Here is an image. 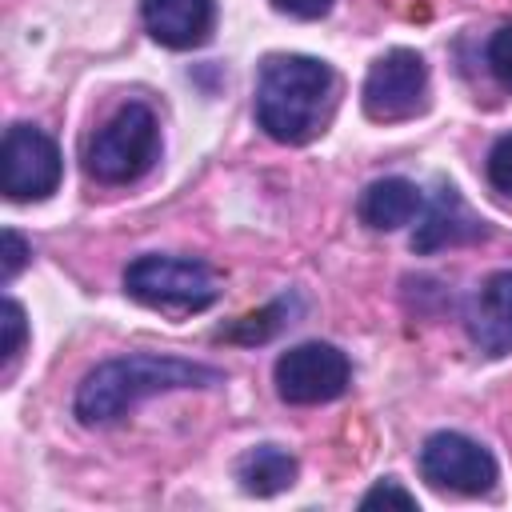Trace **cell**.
<instances>
[{
    "label": "cell",
    "instance_id": "obj_1",
    "mask_svg": "<svg viewBox=\"0 0 512 512\" xmlns=\"http://www.w3.org/2000/svg\"><path fill=\"white\" fill-rule=\"evenodd\" d=\"M220 380H224L220 368H208V364H196V360L132 352V356H120V360L96 364L80 380L72 408L84 424H108V420L124 416L128 408H136L148 396L176 392V388H212Z\"/></svg>",
    "mask_w": 512,
    "mask_h": 512
},
{
    "label": "cell",
    "instance_id": "obj_2",
    "mask_svg": "<svg viewBox=\"0 0 512 512\" xmlns=\"http://www.w3.org/2000/svg\"><path fill=\"white\" fill-rule=\"evenodd\" d=\"M336 104V72L316 56H268L256 80V120L276 144H308Z\"/></svg>",
    "mask_w": 512,
    "mask_h": 512
},
{
    "label": "cell",
    "instance_id": "obj_3",
    "mask_svg": "<svg viewBox=\"0 0 512 512\" xmlns=\"http://www.w3.org/2000/svg\"><path fill=\"white\" fill-rule=\"evenodd\" d=\"M156 148H160V128L152 108L140 100H128L96 128V136L88 140L84 164L100 184H128L152 168Z\"/></svg>",
    "mask_w": 512,
    "mask_h": 512
},
{
    "label": "cell",
    "instance_id": "obj_4",
    "mask_svg": "<svg viewBox=\"0 0 512 512\" xmlns=\"http://www.w3.org/2000/svg\"><path fill=\"white\" fill-rule=\"evenodd\" d=\"M124 292L148 308L200 312L220 296V284L208 264L188 256H140L124 272Z\"/></svg>",
    "mask_w": 512,
    "mask_h": 512
},
{
    "label": "cell",
    "instance_id": "obj_5",
    "mask_svg": "<svg viewBox=\"0 0 512 512\" xmlns=\"http://www.w3.org/2000/svg\"><path fill=\"white\" fill-rule=\"evenodd\" d=\"M360 104H364V116L380 120V124L412 120L416 112H424L428 108V64H424V56L412 52V48L384 52L364 76Z\"/></svg>",
    "mask_w": 512,
    "mask_h": 512
},
{
    "label": "cell",
    "instance_id": "obj_6",
    "mask_svg": "<svg viewBox=\"0 0 512 512\" xmlns=\"http://www.w3.org/2000/svg\"><path fill=\"white\" fill-rule=\"evenodd\" d=\"M60 148L32 124H12L0 140V192L8 200H44L60 184Z\"/></svg>",
    "mask_w": 512,
    "mask_h": 512
},
{
    "label": "cell",
    "instance_id": "obj_7",
    "mask_svg": "<svg viewBox=\"0 0 512 512\" xmlns=\"http://www.w3.org/2000/svg\"><path fill=\"white\" fill-rule=\"evenodd\" d=\"M272 380H276V392L284 404H328L348 392L352 364L336 344L308 340V344L288 348L276 360Z\"/></svg>",
    "mask_w": 512,
    "mask_h": 512
},
{
    "label": "cell",
    "instance_id": "obj_8",
    "mask_svg": "<svg viewBox=\"0 0 512 512\" xmlns=\"http://www.w3.org/2000/svg\"><path fill=\"white\" fill-rule=\"evenodd\" d=\"M420 476L432 488L480 496L496 484V460L484 444L468 440L464 432H432L420 448Z\"/></svg>",
    "mask_w": 512,
    "mask_h": 512
},
{
    "label": "cell",
    "instance_id": "obj_9",
    "mask_svg": "<svg viewBox=\"0 0 512 512\" xmlns=\"http://www.w3.org/2000/svg\"><path fill=\"white\" fill-rule=\"evenodd\" d=\"M468 336L484 356L512 352V272H492L464 312Z\"/></svg>",
    "mask_w": 512,
    "mask_h": 512
},
{
    "label": "cell",
    "instance_id": "obj_10",
    "mask_svg": "<svg viewBox=\"0 0 512 512\" xmlns=\"http://www.w3.org/2000/svg\"><path fill=\"white\" fill-rule=\"evenodd\" d=\"M144 28L164 48H200L216 24V0H140Z\"/></svg>",
    "mask_w": 512,
    "mask_h": 512
},
{
    "label": "cell",
    "instance_id": "obj_11",
    "mask_svg": "<svg viewBox=\"0 0 512 512\" xmlns=\"http://www.w3.org/2000/svg\"><path fill=\"white\" fill-rule=\"evenodd\" d=\"M484 236V220L468 212V204L460 200V192L452 184H444L436 192V200L428 204L424 220L416 224L412 232V248L416 252H436V248H448V244H464V240H476Z\"/></svg>",
    "mask_w": 512,
    "mask_h": 512
},
{
    "label": "cell",
    "instance_id": "obj_12",
    "mask_svg": "<svg viewBox=\"0 0 512 512\" xmlns=\"http://www.w3.org/2000/svg\"><path fill=\"white\" fill-rule=\"evenodd\" d=\"M420 212V188L404 176L372 180L360 196V220L376 232H396Z\"/></svg>",
    "mask_w": 512,
    "mask_h": 512
},
{
    "label": "cell",
    "instance_id": "obj_13",
    "mask_svg": "<svg viewBox=\"0 0 512 512\" xmlns=\"http://www.w3.org/2000/svg\"><path fill=\"white\" fill-rule=\"evenodd\" d=\"M296 472H300L296 456H288L276 444H256L236 460V480L248 496H276L296 484Z\"/></svg>",
    "mask_w": 512,
    "mask_h": 512
},
{
    "label": "cell",
    "instance_id": "obj_14",
    "mask_svg": "<svg viewBox=\"0 0 512 512\" xmlns=\"http://www.w3.org/2000/svg\"><path fill=\"white\" fill-rule=\"evenodd\" d=\"M300 300L296 296H280V300H272L268 308H260V312H252V316H244V320H236L224 336L228 340H240V344H264V340H272L284 324H292V308H296Z\"/></svg>",
    "mask_w": 512,
    "mask_h": 512
},
{
    "label": "cell",
    "instance_id": "obj_15",
    "mask_svg": "<svg viewBox=\"0 0 512 512\" xmlns=\"http://www.w3.org/2000/svg\"><path fill=\"white\" fill-rule=\"evenodd\" d=\"M0 328H4V344H0V356H4V364H12L16 360V352L24 348V336H28V324H24V308L16 304V300H4V308H0Z\"/></svg>",
    "mask_w": 512,
    "mask_h": 512
},
{
    "label": "cell",
    "instance_id": "obj_16",
    "mask_svg": "<svg viewBox=\"0 0 512 512\" xmlns=\"http://www.w3.org/2000/svg\"><path fill=\"white\" fill-rule=\"evenodd\" d=\"M28 256H32V248L24 244V236L12 232V228H4L0 232V284H12L16 272L28 264Z\"/></svg>",
    "mask_w": 512,
    "mask_h": 512
},
{
    "label": "cell",
    "instance_id": "obj_17",
    "mask_svg": "<svg viewBox=\"0 0 512 512\" xmlns=\"http://www.w3.org/2000/svg\"><path fill=\"white\" fill-rule=\"evenodd\" d=\"M360 508H404V512H412L416 508V496L404 492L396 480H380V484H372L360 496Z\"/></svg>",
    "mask_w": 512,
    "mask_h": 512
},
{
    "label": "cell",
    "instance_id": "obj_18",
    "mask_svg": "<svg viewBox=\"0 0 512 512\" xmlns=\"http://www.w3.org/2000/svg\"><path fill=\"white\" fill-rule=\"evenodd\" d=\"M488 180H492L496 192L512 196V132L492 144V152H488Z\"/></svg>",
    "mask_w": 512,
    "mask_h": 512
},
{
    "label": "cell",
    "instance_id": "obj_19",
    "mask_svg": "<svg viewBox=\"0 0 512 512\" xmlns=\"http://www.w3.org/2000/svg\"><path fill=\"white\" fill-rule=\"evenodd\" d=\"M488 68L504 88H512V24L488 40Z\"/></svg>",
    "mask_w": 512,
    "mask_h": 512
},
{
    "label": "cell",
    "instance_id": "obj_20",
    "mask_svg": "<svg viewBox=\"0 0 512 512\" xmlns=\"http://www.w3.org/2000/svg\"><path fill=\"white\" fill-rule=\"evenodd\" d=\"M332 4H336V0H272L276 12L296 16V20H320V16L332 12Z\"/></svg>",
    "mask_w": 512,
    "mask_h": 512
}]
</instances>
